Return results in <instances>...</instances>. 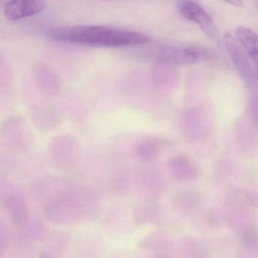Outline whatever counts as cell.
<instances>
[{
	"mask_svg": "<svg viewBox=\"0 0 258 258\" xmlns=\"http://www.w3.org/2000/svg\"><path fill=\"white\" fill-rule=\"evenodd\" d=\"M46 35L58 41L101 47L141 46L152 40L143 33L98 25L59 27L49 30Z\"/></svg>",
	"mask_w": 258,
	"mask_h": 258,
	"instance_id": "1",
	"label": "cell"
},
{
	"mask_svg": "<svg viewBox=\"0 0 258 258\" xmlns=\"http://www.w3.org/2000/svg\"><path fill=\"white\" fill-rule=\"evenodd\" d=\"M223 40L226 49L241 79L247 87L253 88L258 83V75L245 51L236 37H234L229 33L225 34Z\"/></svg>",
	"mask_w": 258,
	"mask_h": 258,
	"instance_id": "2",
	"label": "cell"
},
{
	"mask_svg": "<svg viewBox=\"0 0 258 258\" xmlns=\"http://www.w3.org/2000/svg\"><path fill=\"white\" fill-rule=\"evenodd\" d=\"M208 57V53L199 48L176 46H164L158 54L160 62L167 66H190Z\"/></svg>",
	"mask_w": 258,
	"mask_h": 258,
	"instance_id": "3",
	"label": "cell"
},
{
	"mask_svg": "<svg viewBox=\"0 0 258 258\" xmlns=\"http://www.w3.org/2000/svg\"><path fill=\"white\" fill-rule=\"evenodd\" d=\"M178 10L181 14L200 27L205 34L214 40L218 38V30L206 10L194 1L178 3Z\"/></svg>",
	"mask_w": 258,
	"mask_h": 258,
	"instance_id": "4",
	"label": "cell"
},
{
	"mask_svg": "<svg viewBox=\"0 0 258 258\" xmlns=\"http://www.w3.org/2000/svg\"><path fill=\"white\" fill-rule=\"evenodd\" d=\"M46 4L40 0H10L3 7L6 18L12 22L32 17L44 10Z\"/></svg>",
	"mask_w": 258,
	"mask_h": 258,
	"instance_id": "5",
	"label": "cell"
},
{
	"mask_svg": "<svg viewBox=\"0 0 258 258\" xmlns=\"http://www.w3.org/2000/svg\"><path fill=\"white\" fill-rule=\"evenodd\" d=\"M205 201L203 192L197 188H188L176 191L171 199L173 209L179 214H190L202 207Z\"/></svg>",
	"mask_w": 258,
	"mask_h": 258,
	"instance_id": "6",
	"label": "cell"
},
{
	"mask_svg": "<svg viewBox=\"0 0 258 258\" xmlns=\"http://www.w3.org/2000/svg\"><path fill=\"white\" fill-rule=\"evenodd\" d=\"M170 176L179 182H191L200 176V170L194 161L186 155H179L167 163Z\"/></svg>",
	"mask_w": 258,
	"mask_h": 258,
	"instance_id": "7",
	"label": "cell"
},
{
	"mask_svg": "<svg viewBox=\"0 0 258 258\" xmlns=\"http://www.w3.org/2000/svg\"><path fill=\"white\" fill-rule=\"evenodd\" d=\"M235 34L258 75V34L246 27L237 28Z\"/></svg>",
	"mask_w": 258,
	"mask_h": 258,
	"instance_id": "8",
	"label": "cell"
},
{
	"mask_svg": "<svg viewBox=\"0 0 258 258\" xmlns=\"http://www.w3.org/2000/svg\"><path fill=\"white\" fill-rule=\"evenodd\" d=\"M167 145L168 141L165 139L149 137L140 142L137 147V153L144 161H152L161 153Z\"/></svg>",
	"mask_w": 258,
	"mask_h": 258,
	"instance_id": "9",
	"label": "cell"
},
{
	"mask_svg": "<svg viewBox=\"0 0 258 258\" xmlns=\"http://www.w3.org/2000/svg\"><path fill=\"white\" fill-rule=\"evenodd\" d=\"M182 252L185 258H208V250L203 244L192 238H185L182 241Z\"/></svg>",
	"mask_w": 258,
	"mask_h": 258,
	"instance_id": "10",
	"label": "cell"
},
{
	"mask_svg": "<svg viewBox=\"0 0 258 258\" xmlns=\"http://www.w3.org/2000/svg\"><path fill=\"white\" fill-rule=\"evenodd\" d=\"M251 114L253 123L258 127V94L254 96L252 100Z\"/></svg>",
	"mask_w": 258,
	"mask_h": 258,
	"instance_id": "11",
	"label": "cell"
},
{
	"mask_svg": "<svg viewBox=\"0 0 258 258\" xmlns=\"http://www.w3.org/2000/svg\"><path fill=\"white\" fill-rule=\"evenodd\" d=\"M229 4H232V5L235 6V7H241L243 4V2L241 0H234V1H230Z\"/></svg>",
	"mask_w": 258,
	"mask_h": 258,
	"instance_id": "12",
	"label": "cell"
},
{
	"mask_svg": "<svg viewBox=\"0 0 258 258\" xmlns=\"http://www.w3.org/2000/svg\"><path fill=\"white\" fill-rule=\"evenodd\" d=\"M155 258H170L169 256H166V255H159V256H156Z\"/></svg>",
	"mask_w": 258,
	"mask_h": 258,
	"instance_id": "13",
	"label": "cell"
}]
</instances>
